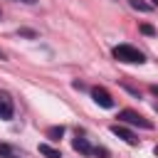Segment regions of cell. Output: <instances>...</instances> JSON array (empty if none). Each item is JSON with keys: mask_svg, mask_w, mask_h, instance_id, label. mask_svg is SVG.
Returning <instances> with one entry per match:
<instances>
[{"mask_svg": "<svg viewBox=\"0 0 158 158\" xmlns=\"http://www.w3.org/2000/svg\"><path fill=\"white\" fill-rule=\"evenodd\" d=\"M72 148H74V151H79L81 156H91V153H94V146H91L86 138H81V136H77V138L72 141Z\"/></svg>", "mask_w": 158, "mask_h": 158, "instance_id": "obj_6", "label": "cell"}, {"mask_svg": "<svg viewBox=\"0 0 158 158\" xmlns=\"http://www.w3.org/2000/svg\"><path fill=\"white\" fill-rule=\"evenodd\" d=\"M91 99H94L99 106H104V109H111V106H114L111 94H109L106 89H101V86H94V89H91Z\"/></svg>", "mask_w": 158, "mask_h": 158, "instance_id": "obj_4", "label": "cell"}, {"mask_svg": "<svg viewBox=\"0 0 158 158\" xmlns=\"http://www.w3.org/2000/svg\"><path fill=\"white\" fill-rule=\"evenodd\" d=\"M62 133H64V128H62V126H52V128L47 131V136H49L52 141H59V138H62Z\"/></svg>", "mask_w": 158, "mask_h": 158, "instance_id": "obj_9", "label": "cell"}, {"mask_svg": "<svg viewBox=\"0 0 158 158\" xmlns=\"http://www.w3.org/2000/svg\"><path fill=\"white\" fill-rule=\"evenodd\" d=\"M156 2H158V0H151V7H153V5H156Z\"/></svg>", "mask_w": 158, "mask_h": 158, "instance_id": "obj_14", "label": "cell"}, {"mask_svg": "<svg viewBox=\"0 0 158 158\" xmlns=\"http://www.w3.org/2000/svg\"><path fill=\"white\" fill-rule=\"evenodd\" d=\"M141 32H143V35H148V37H153V35H156V30H153L151 25H141Z\"/></svg>", "mask_w": 158, "mask_h": 158, "instance_id": "obj_11", "label": "cell"}, {"mask_svg": "<svg viewBox=\"0 0 158 158\" xmlns=\"http://www.w3.org/2000/svg\"><path fill=\"white\" fill-rule=\"evenodd\" d=\"M0 156H2V158H15V151H12L10 146H5V143H0Z\"/></svg>", "mask_w": 158, "mask_h": 158, "instance_id": "obj_10", "label": "cell"}, {"mask_svg": "<svg viewBox=\"0 0 158 158\" xmlns=\"http://www.w3.org/2000/svg\"><path fill=\"white\" fill-rule=\"evenodd\" d=\"M118 121H126V123H131V126H141V128H153V121H148L146 116H141L138 111H131V109H123V111H118Z\"/></svg>", "mask_w": 158, "mask_h": 158, "instance_id": "obj_2", "label": "cell"}, {"mask_svg": "<svg viewBox=\"0 0 158 158\" xmlns=\"http://www.w3.org/2000/svg\"><path fill=\"white\" fill-rule=\"evenodd\" d=\"M0 59H5V52H2V49H0Z\"/></svg>", "mask_w": 158, "mask_h": 158, "instance_id": "obj_13", "label": "cell"}, {"mask_svg": "<svg viewBox=\"0 0 158 158\" xmlns=\"http://www.w3.org/2000/svg\"><path fill=\"white\" fill-rule=\"evenodd\" d=\"M111 133H114V136H118L121 141H126L128 146H138V138H136L128 128H123V126H118V123H114V126H111Z\"/></svg>", "mask_w": 158, "mask_h": 158, "instance_id": "obj_5", "label": "cell"}, {"mask_svg": "<svg viewBox=\"0 0 158 158\" xmlns=\"http://www.w3.org/2000/svg\"><path fill=\"white\" fill-rule=\"evenodd\" d=\"M40 153H42L44 158H62V153H59L57 148H52L49 143H40Z\"/></svg>", "mask_w": 158, "mask_h": 158, "instance_id": "obj_7", "label": "cell"}, {"mask_svg": "<svg viewBox=\"0 0 158 158\" xmlns=\"http://www.w3.org/2000/svg\"><path fill=\"white\" fill-rule=\"evenodd\" d=\"M114 57L118 62H123V64H143L146 62L143 52L136 49V47H131V44H116L114 47Z\"/></svg>", "mask_w": 158, "mask_h": 158, "instance_id": "obj_1", "label": "cell"}, {"mask_svg": "<svg viewBox=\"0 0 158 158\" xmlns=\"http://www.w3.org/2000/svg\"><path fill=\"white\" fill-rule=\"evenodd\" d=\"M12 114H15V104H12L10 94L0 91V118H2V121H10Z\"/></svg>", "mask_w": 158, "mask_h": 158, "instance_id": "obj_3", "label": "cell"}, {"mask_svg": "<svg viewBox=\"0 0 158 158\" xmlns=\"http://www.w3.org/2000/svg\"><path fill=\"white\" fill-rule=\"evenodd\" d=\"M15 2H25V5H35L37 0H15Z\"/></svg>", "mask_w": 158, "mask_h": 158, "instance_id": "obj_12", "label": "cell"}, {"mask_svg": "<svg viewBox=\"0 0 158 158\" xmlns=\"http://www.w3.org/2000/svg\"><path fill=\"white\" fill-rule=\"evenodd\" d=\"M128 5H131L133 10H141V12H151V10H153L151 5H146V2H141V0H128Z\"/></svg>", "mask_w": 158, "mask_h": 158, "instance_id": "obj_8", "label": "cell"}]
</instances>
